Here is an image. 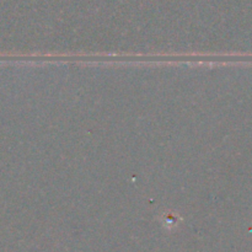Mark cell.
Returning a JSON list of instances; mask_svg holds the SVG:
<instances>
[{
    "label": "cell",
    "instance_id": "6da1fadb",
    "mask_svg": "<svg viewBox=\"0 0 252 252\" xmlns=\"http://www.w3.org/2000/svg\"><path fill=\"white\" fill-rule=\"evenodd\" d=\"M165 226H167V228H172V226L176 225V216H172L171 218H170L169 216H166V218H165Z\"/></svg>",
    "mask_w": 252,
    "mask_h": 252
}]
</instances>
